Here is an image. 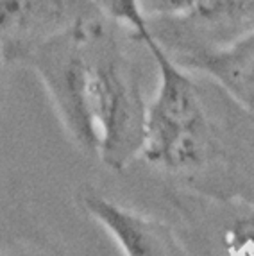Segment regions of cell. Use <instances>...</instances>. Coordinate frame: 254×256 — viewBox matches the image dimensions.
I'll list each match as a JSON object with an SVG mask.
<instances>
[{"instance_id":"obj_1","label":"cell","mask_w":254,"mask_h":256,"mask_svg":"<svg viewBox=\"0 0 254 256\" xmlns=\"http://www.w3.org/2000/svg\"><path fill=\"white\" fill-rule=\"evenodd\" d=\"M80 34L86 111L97 136V158L111 170L122 172L144 149L147 102L140 77L104 14L82 20Z\"/></svg>"},{"instance_id":"obj_2","label":"cell","mask_w":254,"mask_h":256,"mask_svg":"<svg viewBox=\"0 0 254 256\" xmlns=\"http://www.w3.org/2000/svg\"><path fill=\"white\" fill-rule=\"evenodd\" d=\"M148 52L160 72L156 97L147 104L142 154L150 165L170 174H190L202 168L216 150L215 129L188 72L170 60L160 43Z\"/></svg>"},{"instance_id":"obj_3","label":"cell","mask_w":254,"mask_h":256,"mask_svg":"<svg viewBox=\"0 0 254 256\" xmlns=\"http://www.w3.org/2000/svg\"><path fill=\"white\" fill-rule=\"evenodd\" d=\"M80 24L42 45L26 64L43 81L61 124L77 147L97 156V136L86 111V61Z\"/></svg>"},{"instance_id":"obj_4","label":"cell","mask_w":254,"mask_h":256,"mask_svg":"<svg viewBox=\"0 0 254 256\" xmlns=\"http://www.w3.org/2000/svg\"><path fill=\"white\" fill-rule=\"evenodd\" d=\"M170 58L218 52L254 34V0H195L182 14L148 20Z\"/></svg>"},{"instance_id":"obj_5","label":"cell","mask_w":254,"mask_h":256,"mask_svg":"<svg viewBox=\"0 0 254 256\" xmlns=\"http://www.w3.org/2000/svg\"><path fill=\"white\" fill-rule=\"evenodd\" d=\"M102 14L92 0H0V48L8 64H26L50 40Z\"/></svg>"},{"instance_id":"obj_6","label":"cell","mask_w":254,"mask_h":256,"mask_svg":"<svg viewBox=\"0 0 254 256\" xmlns=\"http://www.w3.org/2000/svg\"><path fill=\"white\" fill-rule=\"evenodd\" d=\"M77 201L110 233L124 256H188L174 230L165 222L126 208L94 188H82Z\"/></svg>"},{"instance_id":"obj_7","label":"cell","mask_w":254,"mask_h":256,"mask_svg":"<svg viewBox=\"0 0 254 256\" xmlns=\"http://www.w3.org/2000/svg\"><path fill=\"white\" fill-rule=\"evenodd\" d=\"M170 60L184 70H197L215 79L254 118V34L226 50Z\"/></svg>"},{"instance_id":"obj_8","label":"cell","mask_w":254,"mask_h":256,"mask_svg":"<svg viewBox=\"0 0 254 256\" xmlns=\"http://www.w3.org/2000/svg\"><path fill=\"white\" fill-rule=\"evenodd\" d=\"M92 2L108 20L118 22L122 26L129 27L132 30V36L140 43H144V47L154 42L147 18L140 11L138 0H92Z\"/></svg>"},{"instance_id":"obj_9","label":"cell","mask_w":254,"mask_h":256,"mask_svg":"<svg viewBox=\"0 0 254 256\" xmlns=\"http://www.w3.org/2000/svg\"><path fill=\"white\" fill-rule=\"evenodd\" d=\"M222 242L229 256H254V208H244L226 224Z\"/></svg>"},{"instance_id":"obj_10","label":"cell","mask_w":254,"mask_h":256,"mask_svg":"<svg viewBox=\"0 0 254 256\" xmlns=\"http://www.w3.org/2000/svg\"><path fill=\"white\" fill-rule=\"evenodd\" d=\"M195 0H138L140 11L148 20L158 18H170L182 14L192 8Z\"/></svg>"},{"instance_id":"obj_11","label":"cell","mask_w":254,"mask_h":256,"mask_svg":"<svg viewBox=\"0 0 254 256\" xmlns=\"http://www.w3.org/2000/svg\"><path fill=\"white\" fill-rule=\"evenodd\" d=\"M4 64H8V63H6L4 54H2V48H0V82H2V74H4Z\"/></svg>"}]
</instances>
